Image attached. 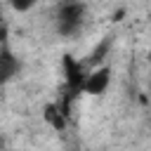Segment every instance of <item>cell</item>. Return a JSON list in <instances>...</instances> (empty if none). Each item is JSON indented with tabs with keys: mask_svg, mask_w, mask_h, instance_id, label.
Listing matches in <instances>:
<instances>
[{
	"mask_svg": "<svg viewBox=\"0 0 151 151\" xmlns=\"http://www.w3.org/2000/svg\"><path fill=\"white\" fill-rule=\"evenodd\" d=\"M45 120H47L52 127H57V130H64V125H66L61 111H59L54 104H47V106H45Z\"/></svg>",
	"mask_w": 151,
	"mask_h": 151,
	"instance_id": "5b68a950",
	"label": "cell"
},
{
	"mask_svg": "<svg viewBox=\"0 0 151 151\" xmlns=\"http://www.w3.org/2000/svg\"><path fill=\"white\" fill-rule=\"evenodd\" d=\"M123 17H125V9H118V12H116V14H113V21H120V19H123Z\"/></svg>",
	"mask_w": 151,
	"mask_h": 151,
	"instance_id": "ba28073f",
	"label": "cell"
},
{
	"mask_svg": "<svg viewBox=\"0 0 151 151\" xmlns=\"http://www.w3.org/2000/svg\"><path fill=\"white\" fill-rule=\"evenodd\" d=\"M109 47H111V38H104V40H101V42H99V45L90 52L87 61H90L92 66H94V64H101V61H104V57L109 54Z\"/></svg>",
	"mask_w": 151,
	"mask_h": 151,
	"instance_id": "8992f818",
	"label": "cell"
},
{
	"mask_svg": "<svg viewBox=\"0 0 151 151\" xmlns=\"http://www.w3.org/2000/svg\"><path fill=\"white\" fill-rule=\"evenodd\" d=\"M9 5H12L17 12H26V9H31V7L35 5V0H9Z\"/></svg>",
	"mask_w": 151,
	"mask_h": 151,
	"instance_id": "52a82bcc",
	"label": "cell"
},
{
	"mask_svg": "<svg viewBox=\"0 0 151 151\" xmlns=\"http://www.w3.org/2000/svg\"><path fill=\"white\" fill-rule=\"evenodd\" d=\"M83 17H85V5L80 0H64V2H59V9H57V31L61 35L78 33V28L83 24Z\"/></svg>",
	"mask_w": 151,
	"mask_h": 151,
	"instance_id": "6da1fadb",
	"label": "cell"
},
{
	"mask_svg": "<svg viewBox=\"0 0 151 151\" xmlns=\"http://www.w3.org/2000/svg\"><path fill=\"white\" fill-rule=\"evenodd\" d=\"M109 78H111V68H109V66H101V68H97L94 73L85 76L80 90H85L87 94H101V92L106 90V85H109Z\"/></svg>",
	"mask_w": 151,
	"mask_h": 151,
	"instance_id": "7a4b0ae2",
	"label": "cell"
},
{
	"mask_svg": "<svg viewBox=\"0 0 151 151\" xmlns=\"http://www.w3.org/2000/svg\"><path fill=\"white\" fill-rule=\"evenodd\" d=\"M17 71H19V61H17V57L9 52V47H0V85H5V83H9L14 76H17Z\"/></svg>",
	"mask_w": 151,
	"mask_h": 151,
	"instance_id": "277c9868",
	"label": "cell"
},
{
	"mask_svg": "<svg viewBox=\"0 0 151 151\" xmlns=\"http://www.w3.org/2000/svg\"><path fill=\"white\" fill-rule=\"evenodd\" d=\"M64 73H66V85H68V90L78 92L80 85H83V80H85V73H83L80 64H78L71 54H64Z\"/></svg>",
	"mask_w": 151,
	"mask_h": 151,
	"instance_id": "3957f363",
	"label": "cell"
},
{
	"mask_svg": "<svg viewBox=\"0 0 151 151\" xmlns=\"http://www.w3.org/2000/svg\"><path fill=\"white\" fill-rule=\"evenodd\" d=\"M2 146H5V139H2V137H0V151H2Z\"/></svg>",
	"mask_w": 151,
	"mask_h": 151,
	"instance_id": "30bf717a",
	"label": "cell"
},
{
	"mask_svg": "<svg viewBox=\"0 0 151 151\" xmlns=\"http://www.w3.org/2000/svg\"><path fill=\"white\" fill-rule=\"evenodd\" d=\"M5 38H7V28H0V42H5Z\"/></svg>",
	"mask_w": 151,
	"mask_h": 151,
	"instance_id": "9c48e42d",
	"label": "cell"
}]
</instances>
